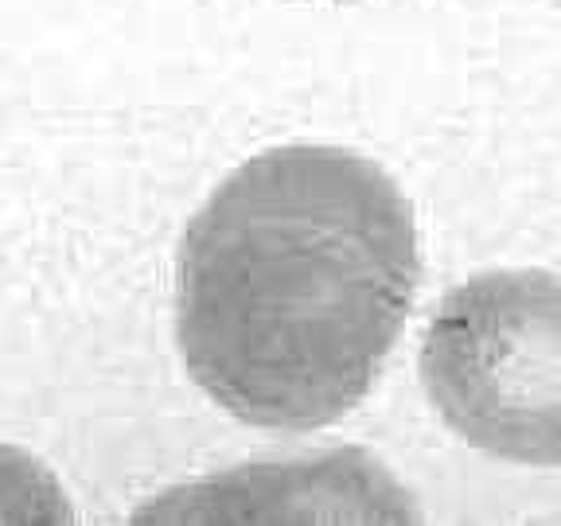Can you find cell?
Masks as SVG:
<instances>
[{"label":"cell","instance_id":"cell-1","mask_svg":"<svg viewBox=\"0 0 561 526\" xmlns=\"http://www.w3.org/2000/svg\"><path fill=\"white\" fill-rule=\"evenodd\" d=\"M417 281L402 187L351 149L285 145L230 172L187 222L175 340L238 421L324 430L375 386Z\"/></svg>","mask_w":561,"mask_h":526},{"label":"cell","instance_id":"cell-2","mask_svg":"<svg viewBox=\"0 0 561 526\" xmlns=\"http://www.w3.org/2000/svg\"><path fill=\"white\" fill-rule=\"evenodd\" d=\"M421 382L472 448L553 468L561 460V289L550 270H495L440 300Z\"/></svg>","mask_w":561,"mask_h":526},{"label":"cell","instance_id":"cell-3","mask_svg":"<svg viewBox=\"0 0 561 526\" xmlns=\"http://www.w3.org/2000/svg\"><path fill=\"white\" fill-rule=\"evenodd\" d=\"M137 523H421V507L382 460L332 448L230 468L180 483L137 511Z\"/></svg>","mask_w":561,"mask_h":526},{"label":"cell","instance_id":"cell-4","mask_svg":"<svg viewBox=\"0 0 561 526\" xmlns=\"http://www.w3.org/2000/svg\"><path fill=\"white\" fill-rule=\"evenodd\" d=\"M67 491L32 453L0 441V523H70Z\"/></svg>","mask_w":561,"mask_h":526}]
</instances>
